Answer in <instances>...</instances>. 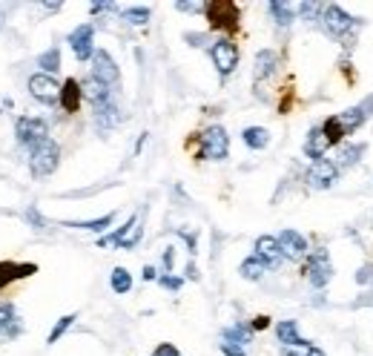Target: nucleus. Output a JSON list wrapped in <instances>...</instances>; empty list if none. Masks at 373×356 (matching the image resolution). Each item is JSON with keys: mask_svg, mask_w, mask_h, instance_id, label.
<instances>
[{"mask_svg": "<svg viewBox=\"0 0 373 356\" xmlns=\"http://www.w3.org/2000/svg\"><path fill=\"white\" fill-rule=\"evenodd\" d=\"M319 20H322V29L328 32L333 40H347L344 46H354L351 43L354 40V32L362 26V20L359 17H351L339 3H328V6H324Z\"/></svg>", "mask_w": 373, "mask_h": 356, "instance_id": "1", "label": "nucleus"}, {"mask_svg": "<svg viewBox=\"0 0 373 356\" xmlns=\"http://www.w3.org/2000/svg\"><path fill=\"white\" fill-rule=\"evenodd\" d=\"M178 239H184V245H186V250H190V256L198 253V233H196V230H184V227H178Z\"/></svg>", "mask_w": 373, "mask_h": 356, "instance_id": "35", "label": "nucleus"}, {"mask_svg": "<svg viewBox=\"0 0 373 356\" xmlns=\"http://www.w3.org/2000/svg\"><path fill=\"white\" fill-rule=\"evenodd\" d=\"M75 319H78L75 314H66V316H61V319L55 322V327L49 330V336H46V345H55V342H58V339H61V336L66 334V330H69V327L75 325Z\"/></svg>", "mask_w": 373, "mask_h": 356, "instance_id": "33", "label": "nucleus"}, {"mask_svg": "<svg viewBox=\"0 0 373 356\" xmlns=\"http://www.w3.org/2000/svg\"><path fill=\"white\" fill-rule=\"evenodd\" d=\"M6 26V15H3V9H0V29Z\"/></svg>", "mask_w": 373, "mask_h": 356, "instance_id": "54", "label": "nucleus"}, {"mask_svg": "<svg viewBox=\"0 0 373 356\" xmlns=\"http://www.w3.org/2000/svg\"><path fill=\"white\" fill-rule=\"evenodd\" d=\"M276 339L285 345H301V342H308L305 336H299V322L296 319H282L276 325Z\"/></svg>", "mask_w": 373, "mask_h": 356, "instance_id": "22", "label": "nucleus"}, {"mask_svg": "<svg viewBox=\"0 0 373 356\" xmlns=\"http://www.w3.org/2000/svg\"><path fill=\"white\" fill-rule=\"evenodd\" d=\"M158 284L161 288H167V291H181V284H184V279L181 276H170V273H164V276H158Z\"/></svg>", "mask_w": 373, "mask_h": 356, "instance_id": "37", "label": "nucleus"}, {"mask_svg": "<svg viewBox=\"0 0 373 356\" xmlns=\"http://www.w3.org/2000/svg\"><path fill=\"white\" fill-rule=\"evenodd\" d=\"M66 43L72 46V52L81 63L92 61V55H95V26H92V23H81L78 29L69 32Z\"/></svg>", "mask_w": 373, "mask_h": 356, "instance_id": "9", "label": "nucleus"}, {"mask_svg": "<svg viewBox=\"0 0 373 356\" xmlns=\"http://www.w3.org/2000/svg\"><path fill=\"white\" fill-rule=\"evenodd\" d=\"M184 40L190 43V46H204V43H207V35H198V32H186V35H184Z\"/></svg>", "mask_w": 373, "mask_h": 356, "instance_id": "43", "label": "nucleus"}, {"mask_svg": "<svg viewBox=\"0 0 373 356\" xmlns=\"http://www.w3.org/2000/svg\"><path fill=\"white\" fill-rule=\"evenodd\" d=\"M322 135H324V141H328L331 147H342V144H344V138H347V132H344V127L339 124V118H336V115H331L328 121L322 124Z\"/></svg>", "mask_w": 373, "mask_h": 356, "instance_id": "27", "label": "nucleus"}, {"mask_svg": "<svg viewBox=\"0 0 373 356\" xmlns=\"http://www.w3.org/2000/svg\"><path fill=\"white\" fill-rule=\"evenodd\" d=\"M322 9H324L322 3H299V6H296V15H305V17H310V20H313L316 15L322 17Z\"/></svg>", "mask_w": 373, "mask_h": 356, "instance_id": "38", "label": "nucleus"}, {"mask_svg": "<svg viewBox=\"0 0 373 356\" xmlns=\"http://www.w3.org/2000/svg\"><path fill=\"white\" fill-rule=\"evenodd\" d=\"M239 273H241V279H247V281H259V279H264L267 268H264L262 258L250 256V258H244V262L239 265Z\"/></svg>", "mask_w": 373, "mask_h": 356, "instance_id": "31", "label": "nucleus"}, {"mask_svg": "<svg viewBox=\"0 0 373 356\" xmlns=\"http://www.w3.org/2000/svg\"><path fill=\"white\" fill-rule=\"evenodd\" d=\"M161 262H164V270H167V273H173V265H175V250H173V247H167V250H164V258H161Z\"/></svg>", "mask_w": 373, "mask_h": 356, "instance_id": "44", "label": "nucleus"}, {"mask_svg": "<svg viewBox=\"0 0 373 356\" xmlns=\"http://www.w3.org/2000/svg\"><path fill=\"white\" fill-rule=\"evenodd\" d=\"M241 141H244L250 150L259 153V150H267V147H270V132H267L264 127H247V130L241 132Z\"/></svg>", "mask_w": 373, "mask_h": 356, "instance_id": "26", "label": "nucleus"}, {"mask_svg": "<svg viewBox=\"0 0 373 356\" xmlns=\"http://www.w3.org/2000/svg\"><path fill=\"white\" fill-rule=\"evenodd\" d=\"M141 276H144V281H155V279H158V270H155V268H152V265H147V268H144V273H141Z\"/></svg>", "mask_w": 373, "mask_h": 356, "instance_id": "49", "label": "nucleus"}, {"mask_svg": "<svg viewBox=\"0 0 373 356\" xmlns=\"http://www.w3.org/2000/svg\"><path fill=\"white\" fill-rule=\"evenodd\" d=\"M270 17L276 20V26H290V23L296 20V6L293 3H285V0H270V6H267Z\"/></svg>", "mask_w": 373, "mask_h": 356, "instance_id": "23", "label": "nucleus"}, {"mask_svg": "<svg viewBox=\"0 0 373 356\" xmlns=\"http://www.w3.org/2000/svg\"><path fill=\"white\" fill-rule=\"evenodd\" d=\"M141 235H144V227H141V216H129L124 227H118L115 233L109 235H101L98 239V247H121V250H132L138 242H141Z\"/></svg>", "mask_w": 373, "mask_h": 356, "instance_id": "4", "label": "nucleus"}, {"mask_svg": "<svg viewBox=\"0 0 373 356\" xmlns=\"http://www.w3.org/2000/svg\"><path fill=\"white\" fill-rule=\"evenodd\" d=\"M221 353H224V356H247V353H244V348L227 345V342H221Z\"/></svg>", "mask_w": 373, "mask_h": 356, "instance_id": "45", "label": "nucleus"}, {"mask_svg": "<svg viewBox=\"0 0 373 356\" xmlns=\"http://www.w3.org/2000/svg\"><path fill=\"white\" fill-rule=\"evenodd\" d=\"M15 138H17L20 147L32 150L43 138H49V124H46L43 118H35V115H20L15 121Z\"/></svg>", "mask_w": 373, "mask_h": 356, "instance_id": "6", "label": "nucleus"}, {"mask_svg": "<svg viewBox=\"0 0 373 356\" xmlns=\"http://www.w3.org/2000/svg\"><path fill=\"white\" fill-rule=\"evenodd\" d=\"M20 330H23V325H20L17 314H15V304L12 302H0V336L15 339V336H20Z\"/></svg>", "mask_w": 373, "mask_h": 356, "instance_id": "17", "label": "nucleus"}, {"mask_svg": "<svg viewBox=\"0 0 373 356\" xmlns=\"http://www.w3.org/2000/svg\"><path fill=\"white\" fill-rule=\"evenodd\" d=\"M26 222H29L35 230H46V222H43V216L38 212V207H29V210H26Z\"/></svg>", "mask_w": 373, "mask_h": 356, "instance_id": "40", "label": "nucleus"}, {"mask_svg": "<svg viewBox=\"0 0 373 356\" xmlns=\"http://www.w3.org/2000/svg\"><path fill=\"white\" fill-rule=\"evenodd\" d=\"M356 284H362V288H367V284H373V265H365L356 270Z\"/></svg>", "mask_w": 373, "mask_h": 356, "instance_id": "39", "label": "nucleus"}, {"mask_svg": "<svg viewBox=\"0 0 373 356\" xmlns=\"http://www.w3.org/2000/svg\"><path fill=\"white\" fill-rule=\"evenodd\" d=\"M313 350V342H301V345H285L282 348V356H308Z\"/></svg>", "mask_w": 373, "mask_h": 356, "instance_id": "36", "label": "nucleus"}, {"mask_svg": "<svg viewBox=\"0 0 373 356\" xmlns=\"http://www.w3.org/2000/svg\"><path fill=\"white\" fill-rule=\"evenodd\" d=\"M175 9L178 12H204V3H184L181 0V3H175Z\"/></svg>", "mask_w": 373, "mask_h": 356, "instance_id": "47", "label": "nucleus"}, {"mask_svg": "<svg viewBox=\"0 0 373 356\" xmlns=\"http://www.w3.org/2000/svg\"><path fill=\"white\" fill-rule=\"evenodd\" d=\"M43 9H46V12H61L63 3H43Z\"/></svg>", "mask_w": 373, "mask_h": 356, "instance_id": "51", "label": "nucleus"}, {"mask_svg": "<svg viewBox=\"0 0 373 356\" xmlns=\"http://www.w3.org/2000/svg\"><path fill=\"white\" fill-rule=\"evenodd\" d=\"M32 273H38V268H35V265L0 262V291H3L9 281H15V279H26V276H32Z\"/></svg>", "mask_w": 373, "mask_h": 356, "instance_id": "21", "label": "nucleus"}, {"mask_svg": "<svg viewBox=\"0 0 373 356\" xmlns=\"http://www.w3.org/2000/svg\"><path fill=\"white\" fill-rule=\"evenodd\" d=\"M365 144H342V147H336V158H333V164H336V170H347V167H354V164L365 155Z\"/></svg>", "mask_w": 373, "mask_h": 356, "instance_id": "20", "label": "nucleus"}, {"mask_svg": "<svg viewBox=\"0 0 373 356\" xmlns=\"http://www.w3.org/2000/svg\"><path fill=\"white\" fill-rule=\"evenodd\" d=\"M152 356H181V350H178L175 345H170V342H161Z\"/></svg>", "mask_w": 373, "mask_h": 356, "instance_id": "41", "label": "nucleus"}, {"mask_svg": "<svg viewBox=\"0 0 373 356\" xmlns=\"http://www.w3.org/2000/svg\"><path fill=\"white\" fill-rule=\"evenodd\" d=\"M264 327H270V316H255L250 322V330H264Z\"/></svg>", "mask_w": 373, "mask_h": 356, "instance_id": "46", "label": "nucleus"}, {"mask_svg": "<svg viewBox=\"0 0 373 356\" xmlns=\"http://www.w3.org/2000/svg\"><path fill=\"white\" fill-rule=\"evenodd\" d=\"M81 89H84V98L92 104V107H98V104H106V101H112V89L109 86H104L101 81H95V78H86V81H81Z\"/></svg>", "mask_w": 373, "mask_h": 356, "instance_id": "18", "label": "nucleus"}, {"mask_svg": "<svg viewBox=\"0 0 373 356\" xmlns=\"http://www.w3.org/2000/svg\"><path fill=\"white\" fill-rule=\"evenodd\" d=\"M204 15L209 20V26L221 32H236L241 20V12L232 0H209V3H204Z\"/></svg>", "mask_w": 373, "mask_h": 356, "instance_id": "3", "label": "nucleus"}, {"mask_svg": "<svg viewBox=\"0 0 373 356\" xmlns=\"http://www.w3.org/2000/svg\"><path fill=\"white\" fill-rule=\"evenodd\" d=\"M115 222V212H106L101 219H89V222H61L63 227H72V230H89V233H104L106 227H112Z\"/></svg>", "mask_w": 373, "mask_h": 356, "instance_id": "28", "label": "nucleus"}, {"mask_svg": "<svg viewBox=\"0 0 373 356\" xmlns=\"http://www.w3.org/2000/svg\"><path fill=\"white\" fill-rule=\"evenodd\" d=\"M221 339L227 342V345H236V348H244L250 339H253V330H250V325H244V322H239V325H232V327H227L224 334H221Z\"/></svg>", "mask_w": 373, "mask_h": 356, "instance_id": "29", "label": "nucleus"}, {"mask_svg": "<svg viewBox=\"0 0 373 356\" xmlns=\"http://www.w3.org/2000/svg\"><path fill=\"white\" fill-rule=\"evenodd\" d=\"M305 276H308V281L313 284L316 291H322L324 284H328L331 279H333V265H331V253L324 250V247H319V250H313V253H308V265H305Z\"/></svg>", "mask_w": 373, "mask_h": 356, "instance_id": "8", "label": "nucleus"}, {"mask_svg": "<svg viewBox=\"0 0 373 356\" xmlns=\"http://www.w3.org/2000/svg\"><path fill=\"white\" fill-rule=\"evenodd\" d=\"M144 141H147V132H144L141 138H138V144H135V153H141V147H144Z\"/></svg>", "mask_w": 373, "mask_h": 356, "instance_id": "52", "label": "nucleus"}, {"mask_svg": "<svg viewBox=\"0 0 373 356\" xmlns=\"http://www.w3.org/2000/svg\"><path fill=\"white\" fill-rule=\"evenodd\" d=\"M362 107H365V112H367V115H373V95H367V98L362 101Z\"/></svg>", "mask_w": 373, "mask_h": 356, "instance_id": "50", "label": "nucleus"}, {"mask_svg": "<svg viewBox=\"0 0 373 356\" xmlns=\"http://www.w3.org/2000/svg\"><path fill=\"white\" fill-rule=\"evenodd\" d=\"M209 58H213L219 75H221V78H230L232 72H236L241 52H239V46L232 43L230 38H219L213 46H209Z\"/></svg>", "mask_w": 373, "mask_h": 356, "instance_id": "7", "label": "nucleus"}, {"mask_svg": "<svg viewBox=\"0 0 373 356\" xmlns=\"http://www.w3.org/2000/svg\"><path fill=\"white\" fill-rule=\"evenodd\" d=\"M308 356H324V350H322V348H313V350H310Z\"/></svg>", "mask_w": 373, "mask_h": 356, "instance_id": "53", "label": "nucleus"}, {"mask_svg": "<svg viewBox=\"0 0 373 356\" xmlns=\"http://www.w3.org/2000/svg\"><path fill=\"white\" fill-rule=\"evenodd\" d=\"M184 273H186V279H193V281H198V268H196V262H190L184 268Z\"/></svg>", "mask_w": 373, "mask_h": 356, "instance_id": "48", "label": "nucleus"}, {"mask_svg": "<svg viewBox=\"0 0 373 356\" xmlns=\"http://www.w3.org/2000/svg\"><path fill=\"white\" fill-rule=\"evenodd\" d=\"M305 181H308L310 189H331L339 181V170L331 158H322V161L310 164V170L305 173Z\"/></svg>", "mask_w": 373, "mask_h": 356, "instance_id": "10", "label": "nucleus"}, {"mask_svg": "<svg viewBox=\"0 0 373 356\" xmlns=\"http://www.w3.org/2000/svg\"><path fill=\"white\" fill-rule=\"evenodd\" d=\"M253 250H255L253 256H255V258H262L267 270H276V268H282V262H285V256H282V247H278L276 235H259V239H255V245H253Z\"/></svg>", "mask_w": 373, "mask_h": 356, "instance_id": "13", "label": "nucleus"}, {"mask_svg": "<svg viewBox=\"0 0 373 356\" xmlns=\"http://www.w3.org/2000/svg\"><path fill=\"white\" fill-rule=\"evenodd\" d=\"M92 15H101V12H118V3H92L89 6Z\"/></svg>", "mask_w": 373, "mask_h": 356, "instance_id": "42", "label": "nucleus"}, {"mask_svg": "<svg viewBox=\"0 0 373 356\" xmlns=\"http://www.w3.org/2000/svg\"><path fill=\"white\" fill-rule=\"evenodd\" d=\"M124 23H129V26H147V23H150V9L147 6L124 9Z\"/></svg>", "mask_w": 373, "mask_h": 356, "instance_id": "34", "label": "nucleus"}, {"mask_svg": "<svg viewBox=\"0 0 373 356\" xmlns=\"http://www.w3.org/2000/svg\"><path fill=\"white\" fill-rule=\"evenodd\" d=\"M276 66H278V55H276L273 49H262L259 55H255V69H253L255 84L264 81V78H270V75L276 72Z\"/></svg>", "mask_w": 373, "mask_h": 356, "instance_id": "19", "label": "nucleus"}, {"mask_svg": "<svg viewBox=\"0 0 373 356\" xmlns=\"http://www.w3.org/2000/svg\"><path fill=\"white\" fill-rule=\"evenodd\" d=\"M81 101H84V89H81L78 78H66V81L61 84V101H58L61 109H63V112H78Z\"/></svg>", "mask_w": 373, "mask_h": 356, "instance_id": "16", "label": "nucleus"}, {"mask_svg": "<svg viewBox=\"0 0 373 356\" xmlns=\"http://www.w3.org/2000/svg\"><path fill=\"white\" fill-rule=\"evenodd\" d=\"M278 247H282V256L290 258V262H299V258L308 256V239L299 230H282L276 235Z\"/></svg>", "mask_w": 373, "mask_h": 356, "instance_id": "14", "label": "nucleus"}, {"mask_svg": "<svg viewBox=\"0 0 373 356\" xmlns=\"http://www.w3.org/2000/svg\"><path fill=\"white\" fill-rule=\"evenodd\" d=\"M109 284H112V291L118 293V296H127L132 291V273L127 268H115L109 273Z\"/></svg>", "mask_w": 373, "mask_h": 356, "instance_id": "32", "label": "nucleus"}, {"mask_svg": "<svg viewBox=\"0 0 373 356\" xmlns=\"http://www.w3.org/2000/svg\"><path fill=\"white\" fill-rule=\"evenodd\" d=\"M29 95L35 101L46 104V107H52L61 101V84L52 78V75H43V72H35L29 78Z\"/></svg>", "mask_w": 373, "mask_h": 356, "instance_id": "12", "label": "nucleus"}, {"mask_svg": "<svg viewBox=\"0 0 373 356\" xmlns=\"http://www.w3.org/2000/svg\"><path fill=\"white\" fill-rule=\"evenodd\" d=\"M61 164V144L55 138H43L40 144H35L29 150V173L35 178H46L58 170Z\"/></svg>", "mask_w": 373, "mask_h": 356, "instance_id": "2", "label": "nucleus"}, {"mask_svg": "<svg viewBox=\"0 0 373 356\" xmlns=\"http://www.w3.org/2000/svg\"><path fill=\"white\" fill-rule=\"evenodd\" d=\"M92 78L101 81L104 86H115L121 81V69L106 49H95V55H92Z\"/></svg>", "mask_w": 373, "mask_h": 356, "instance_id": "11", "label": "nucleus"}, {"mask_svg": "<svg viewBox=\"0 0 373 356\" xmlns=\"http://www.w3.org/2000/svg\"><path fill=\"white\" fill-rule=\"evenodd\" d=\"M92 118H95V127L101 132H109V130H115V127L124 121V115H121V109H118V104H115V101L92 107Z\"/></svg>", "mask_w": 373, "mask_h": 356, "instance_id": "15", "label": "nucleus"}, {"mask_svg": "<svg viewBox=\"0 0 373 356\" xmlns=\"http://www.w3.org/2000/svg\"><path fill=\"white\" fill-rule=\"evenodd\" d=\"M38 66H40L43 75H52L55 78V72L61 69V49H58V46H49L46 52H40L38 55Z\"/></svg>", "mask_w": 373, "mask_h": 356, "instance_id": "30", "label": "nucleus"}, {"mask_svg": "<svg viewBox=\"0 0 373 356\" xmlns=\"http://www.w3.org/2000/svg\"><path fill=\"white\" fill-rule=\"evenodd\" d=\"M336 118H339V124L344 127V132H347V135H351V132H356V130H359V127H362V124L367 121V118H370V115H367V112H365V107L359 104V107H351V109H344V112H339Z\"/></svg>", "mask_w": 373, "mask_h": 356, "instance_id": "24", "label": "nucleus"}, {"mask_svg": "<svg viewBox=\"0 0 373 356\" xmlns=\"http://www.w3.org/2000/svg\"><path fill=\"white\" fill-rule=\"evenodd\" d=\"M230 155V135L221 124H213L201 132V150H198V158H207V161H224Z\"/></svg>", "mask_w": 373, "mask_h": 356, "instance_id": "5", "label": "nucleus"}, {"mask_svg": "<svg viewBox=\"0 0 373 356\" xmlns=\"http://www.w3.org/2000/svg\"><path fill=\"white\" fill-rule=\"evenodd\" d=\"M331 144L324 141V135H322V127H313L310 132H308V141H305V155L310 158V161H322L324 158V150H328Z\"/></svg>", "mask_w": 373, "mask_h": 356, "instance_id": "25", "label": "nucleus"}]
</instances>
